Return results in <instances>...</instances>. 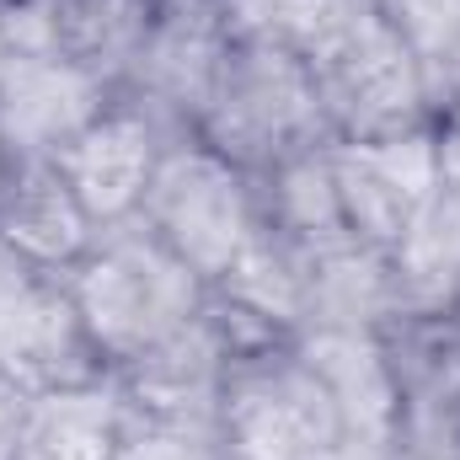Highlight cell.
<instances>
[{
    "mask_svg": "<svg viewBox=\"0 0 460 460\" xmlns=\"http://www.w3.org/2000/svg\"><path fill=\"white\" fill-rule=\"evenodd\" d=\"M65 284L75 295V311L102 353L108 375L118 364L139 358L145 348L166 343L177 327H188L209 295V284L139 220L97 230V241L65 273Z\"/></svg>",
    "mask_w": 460,
    "mask_h": 460,
    "instance_id": "1",
    "label": "cell"
},
{
    "mask_svg": "<svg viewBox=\"0 0 460 460\" xmlns=\"http://www.w3.org/2000/svg\"><path fill=\"white\" fill-rule=\"evenodd\" d=\"M193 139L235 161L246 177H262L289 155L327 145L332 134L316 102L305 54L284 43L230 38Z\"/></svg>",
    "mask_w": 460,
    "mask_h": 460,
    "instance_id": "2",
    "label": "cell"
},
{
    "mask_svg": "<svg viewBox=\"0 0 460 460\" xmlns=\"http://www.w3.org/2000/svg\"><path fill=\"white\" fill-rule=\"evenodd\" d=\"M311 86L332 139H380L434 123L439 102L402 43V32L375 11V0H353L343 16L305 49Z\"/></svg>",
    "mask_w": 460,
    "mask_h": 460,
    "instance_id": "3",
    "label": "cell"
},
{
    "mask_svg": "<svg viewBox=\"0 0 460 460\" xmlns=\"http://www.w3.org/2000/svg\"><path fill=\"white\" fill-rule=\"evenodd\" d=\"M220 445L226 460H338L348 445L343 407L295 338L230 358L220 385Z\"/></svg>",
    "mask_w": 460,
    "mask_h": 460,
    "instance_id": "4",
    "label": "cell"
},
{
    "mask_svg": "<svg viewBox=\"0 0 460 460\" xmlns=\"http://www.w3.org/2000/svg\"><path fill=\"white\" fill-rule=\"evenodd\" d=\"M257 220V182L193 134L166 145L139 209V226L172 246L204 284H220L230 273Z\"/></svg>",
    "mask_w": 460,
    "mask_h": 460,
    "instance_id": "5",
    "label": "cell"
},
{
    "mask_svg": "<svg viewBox=\"0 0 460 460\" xmlns=\"http://www.w3.org/2000/svg\"><path fill=\"white\" fill-rule=\"evenodd\" d=\"M391 380V456L460 460V300L402 305L375 327Z\"/></svg>",
    "mask_w": 460,
    "mask_h": 460,
    "instance_id": "6",
    "label": "cell"
},
{
    "mask_svg": "<svg viewBox=\"0 0 460 460\" xmlns=\"http://www.w3.org/2000/svg\"><path fill=\"white\" fill-rule=\"evenodd\" d=\"M332 182L358 246L402 257L439 204V139L434 123L380 139H332Z\"/></svg>",
    "mask_w": 460,
    "mask_h": 460,
    "instance_id": "7",
    "label": "cell"
},
{
    "mask_svg": "<svg viewBox=\"0 0 460 460\" xmlns=\"http://www.w3.org/2000/svg\"><path fill=\"white\" fill-rule=\"evenodd\" d=\"M0 369L27 396L108 375L65 273L27 268L5 246H0Z\"/></svg>",
    "mask_w": 460,
    "mask_h": 460,
    "instance_id": "8",
    "label": "cell"
},
{
    "mask_svg": "<svg viewBox=\"0 0 460 460\" xmlns=\"http://www.w3.org/2000/svg\"><path fill=\"white\" fill-rule=\"evenodd\" d=\"M113 102V86L49 43L0 59V150L5 161H59V150Z\"/></svg>",
    "mask_w": 460,
    "mask_h": 460,
    "instance_id": "9",
    "label": "cell"
},
{
    "mask_svg": "<svg viewBox=\"0 0 460 460\" xmlns=\"http://www.w3.org/2000/svg\"><path fill=\"white\" fill-rule=\"evenodd\" d=\"M166 145H177V139H166V128L145 108H134L128 97L113 92V102L59 150V172H65L70 193L81 199V209L92 215V226L113 230L139 220Z\"/></svg>",
    "mask_w": 460,
    "mask_h": 460,
    "instance_id": "10",
    "label": "cell"
},
{
    "mask_svg": "<svg viewBox=\"0 0 460 460\" xmlns=\"http://www.w3.org/2000/svg\"><path fill=\"white\" fill-rule=\"evenodd\" d=\"M230 358L235 353H230L220 322L209 316V295H204V311L188 327H177L166 343L145 348L139 358L118 364L113 385L128 418L182 423V429H220V385H226Z\"/></svg>",
    "mask_w": 460,
    "mask_h": 460,
    "instance_id": "11",
    "label": "cell"
},
{
    "mask_svg": "<svg viewBox=\"0 0 460 460\" xmlns=\"http://www.w3.org/2000/svg\"><path fill=\"white\" fill-rule=\"evenodd\" d=\"M97 241L59 161H11L0 177V246L43 273H70Z\"/></svg>",
    "mask_w": 460,
    "mask_h": 460,
    "instance_id": "12",
    "label": "cell"
},
{
    "mask_svg": "<svg viewBox=\"0 0 460 460\" xmlns=\"http://www.w3.org/2000/svg\"><path fill=\"white\" fill-rule=\"evenodd\" d=\"M327 145L300 150L284 166L252 177L257 182V215H262V226L273 230V235H284L289 246H300L305 257H332V252L358 246L348 220H343V204H338V182H332Z\"/></svg>",
    "mask_w": 460,
    "mask_h": 460,
    "instance_id": "13",
    "label": "cell"
},
{
    "mask_svg": "<svg viewBox=\"0 0 460 460\" xmlns=\"http://www.w3.org/2000/svg\"><path fill=\"white\" fill-rule=\"evenodd\" d=\"M123 439V396L113 375L38 391L27 402L16 460H113Z\"/></svg>",
    "mask_w": 460,
    "mask_h": 460,
    "instance_id": "14",
    "label": "cell"
},
{
    "mask_svg": "<svg viewBox=\"0 0 460 460\" xmlns=\"http://www.w3.org/2000/svg\"><path fill=\"white\" fill-rule=\"evenodd\" d=\"M38 5H43L49 49L92 70L113 92L161 22V0H38Z\"/></svg>",
    "mask_w": 460,
    "mask_h": 460,
    "instance_id": "15",
    "label": "cell"
},
{
    "mask_svg": "<svg viewBox=\"0 0 460 460\" xmlns=\"http://www.w3.org/2000/svg\"><path fill=\"white\" fill-rule=\"evenodd\" d=\"M295 343L311 353V364L327 375L338 407L348 423V445H375L391 450V380H385V358L375 343V327H327V332H305Z\"/></svg>",
    "mask_w": 460,
    "mask_h": 460,
    "instance_id": "16",
    "label": "cell"
},
{
    "mask_svg": "<svg viewBox=\"0 0 460 460\" xmlns=\"http://www.w3.org/2000/svg\"><path fill=\"white\" fill-rule=\"evenodd\" d=\"M375 11L418 54L434 102L445 108V97L460 92V0H375Z\"/></svg>",
    "mask_w": 460,
    "mask_h": 460,
    "instance_id": "17",
    "label": "cell"
},
{
    "mask_svg": "<svg viewBox=\"0 0 460 460\" xmlns=\"http://www.w3.org/2000/svg\"><path fill=\"white\" fill-rule=\"evenodd\" d=\"M113 460H226V445H220V429L150 423L123 412V439Z\"/></svg>",
    "mask_w": 460,
    "mask_h": 460,
    "instance_id": "18",
    "label": "cell"
},
{
    "mask_svg": "<svg viewBox=\"0 0 460 460\" xmlns=\"http://www.w3.org/2000/svg\"><path fill=\"white\" fill-rule=\"evenodd\" d=\"M27 391L0 369V460H16V434H22V418H27Z\"/></svg>",
    "mask_w": 460,
    "mask_h": 460,
    "instance_id": "19",
    "label": "cell"
},
{
    "mask_svg": "<svg viewBox=\"0 0 460 460\" xmlns=\"http://www.w3.org/2000/svg\"><path fill=\"white\" fill-rule=\"evenodd\" d=\"M5 49H11V43H5V27H0V59H5Z\"/></svg>",
    "mask_w": 460,
    "mask_h": 460,
    "instance_id": "20",
    "label": "cell"
},
{
    "mask_svg": "<svg viewBox=\"0 0 460 460\" xmlns=\"http://www.w3.org/2000/svg\"><path fill=\"white\" fill-rule=\"evenodd\" d=\"M5 166H11V161H5V150H0V177H5Z\"/></svg>",
    "mask_w": 460,
    "mask_h": 460,
    "instance_id": "21",
    "label": "cell"
},
{
    "mask_svg": "<svg viewBox=\"0 0 460 460\" xmlns=\"http://www.w3.org/2000/svg\"><path fill=\"white\" fill-rule=\"evenodd\" d=\"M0 11H5V0H0Z\"/></svg>",
    "mask_w": 460,
    "mask_h": 460,
    "instance_id": "22",
    "label": "cell"
}]
</instances>
